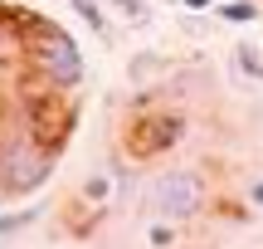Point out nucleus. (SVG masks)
I'll list each match as a JSON object with an SVG mask.
<instances>
[{"instance_id": "f257e3e1", "label": "nucleus", "mask_w": 263, "mask_h": 249, "mask_svg": "<svg viewBox=\"0 0 263 249\" xmlns=\"http://www.w3.org/2000/svg\"><path fill=\"white\" fill-rule=\"evenodd\" d=\"M25 64L49 93H73L83 83V49L78 39L68 34L64 25L54 20H39V15H25Z\"/></svg>"}, {"instance_id": "f03ea898", "label": "nucleus", "mask_w": 263, "mask_h": 249, "mask_svg": "<svg viewBox=\"0 0 263 249\" xmlns=\"http://www.w3.org/2000/svg\"><path fill=\"white\" fill-rule=\"evenodd\" d=\"M49 176H54V152L34 127L0 132V195L5 201H25V195L44 191Z\"/></svg>"}, {"instance_id": "7ed1b4c3", "label": "nucleus", "mask_w": 263, "mask_h": 249, "mask_svg": "<svg viewBox=\"0 0 263 249\" xmlns=\"http://www.w3.org/2000/svg\"><path fill=\"white\" fill-rule=\"evenodd\" d=\"M146 210L156 220H171V225H190L210 210V181L205 171L195 166H171L161 171L156 181L146 186Z\"/></svg>"}, {"instance_id": "20e7f679", "label": "nucleus", "mask_w": 263, "mask_h": 249, "mask_svg": "<svg viewBox=\"0 0 263 249\" xmlns=\"http://www.w3.org/2000/svg\"><path fill=\"white\" fill-rule=\"evenodd\" d=\"M185 137V113H141L127 132V152L137 156H166L171 147H180Z\"/></svg>"}, {"instance_id": "39448f33", "label": "nucleus", "mask_w": 263, "mask_h": 249, "mask_svg": "<svg viewBox=\"0 0 263 249\" xmlns=\"http://www.w3.org/2000/svg\"><path fill=\"white\" fill-rule=\"evenodd\" d=\"M44 210H49V201H29V205H20V210H0V244L29 235V225L44 220Z\"/></svg>"}, {"instance_id": "423d86ee", "label": "nucleus", "mask_w": 263, "mask_h": 249, "mask_svg": "<svg viewBox=\"0 0 263 249\" xmlns=\"http://www.w3.org/2000/svg\"><path fill=\"white\" fill-rule=\"evenodd\" d=\"M78 195H83L88 205H107V201L117 195V181H112L107 171H93V176L83 181V191H78Z\"/></svg>"}, {"instance_id": "0eeeda50", "label": "nucleus", "mask_w": 263, "mask_h": 249, "mask_svg": "<svg viewBox=\"0 0 263 249\" xmlns=\"http://www.w3.org/2000/svg\"><path fill=\"white\" fill-rule=\"evenodd\" d=\"M215 10H219L224 25H254V20H258V5H254V0H215Z\"/></svg>"}, {"instance_id": "6e6552de", "label": "nucleus", "mask_w": 263, "mask_h": 249, "mask_svg": "<svg viewBox=\"0 0 263 249\" xmlns=\"http://www.w3.org/2000/svg\"><path fill=\"white\" fill-rule=\"evenodd\" d=\"M68 5H73V15L83 20V25L93 29L98 39H112V29H107V20H103V5H98V0H68Z\"/></svg>"}, {"instance_id": "1a4fd4ad", "label": "nucleus", "mask_w": 263, "mask_h": 249, "mask_svg": "<svg viewBox=\"0 0 263 249\" xmlns=\"http://www.w3.org/2000/svg\"><path fill=\"white\" fill-rule=\"evenodd\" d=\"M234 64H239V74H244V78L263 83V54L249 44V39H244V44H234Z\"/></svg>"}, {"instance_id": "9d476101", "label": "nucleus", "mask_w": 263, "mask_h": 249, "mask_svg": "<svg viewBox=\"0 0 263 249\" xmlns=\"http://www.w3.org/2000/svg\"><path fill=\"white\" fill-rule=\"evenodd\" d=\"M180 240V230H176V225H151V230H146V244H156V249H166V244H176Z\"/></svg>"}, {"instance_id": "9b49d317", "label": "nucleus", "mask_w": 263, "mask_h": 249, "mask_svg": "<svg viewBox=\"0 0 263 249\" xmlns=\"http://www.w3.org/2000/svg\"><path fill=\"white\" fill-rule=\"evenodd\" d=\"M156 64H161L156 54H137V59H132V83H141V78H146V74H151Z\"/></svg>"}, {"instance_id": "f8f14e48", "label": "nucleus", "mask_w": 263, "mask_h": 249, "mask_svg": "<svg viewBox=\"0 0 263 249\" xmlns=\"http://www.w3.org/2000/svg\"><path fill=\"white\" fill-rule=\"evenodd\" d=\"M117 10H122L127 20H146V0H112Z\"/></svg>"}, {"instance_id": "ddd939ff", "label": "nucleus", "mask_w": 263, "mask_h": 249, "mask_svg": "<svg viewBox=\"0 0 263 249\" xmlns=\"http://www.w3.org/2000/svg\"><path fill=\"white\" fill-rule=\"evenodd\" d=\"M249 205H254V210H263V176H254V181H249Z\"/></svg>"}, {"instance_id": "4468645a", "label": "nucleus", "mask_w": 263, "mask_h": 249, "mask_svg": "<svg viewBox=\"0 0 263 249\" xmlns=\"http://www.w3.org/2000/svg\"><path fill=\"white\" fill-rule=\"evenodd\" d=\"M176 5H180V10H195V15H200V10H215V0H176Z\"/></svg>"}]
</instances>
